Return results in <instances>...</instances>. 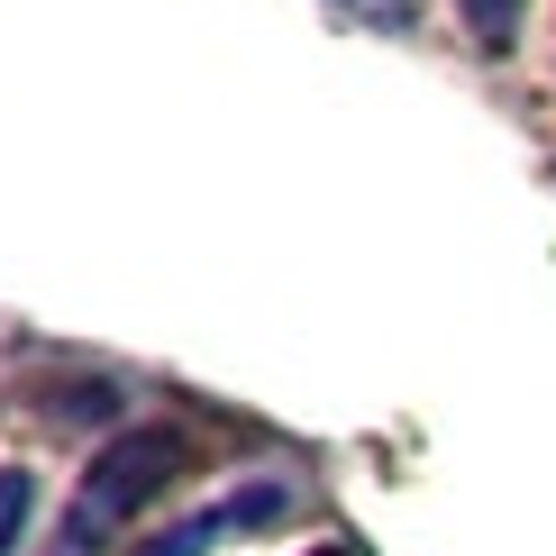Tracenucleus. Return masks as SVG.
Returning <instances> with one entry per match:
<instances>
[{
	"instance_id": "obj_1",
	"label": "nucleus",
	"mask_w": 556,
	"mask_h": 556,
	"mask_svg": "<svg viewBox=\"0 0 556 556\" xmlns=\"http://www.w3.org/2000/svg\"><path fill=\"white\" fill-rule=\"evenodd\" d=\"M174 466H182V438H174V429H155V420H147V429H119V438L83 466L74 502H64V529H55V547H46V556H101V547L174 483Z\"/></svg>"
},
{
	"instance_id": "obj_2",
	"label": "nucleus",
	"mask_w": 556,
	"mask_h": 556,
	"mask_svg": "<svg viewBox=\"0 0 556 556\" xmlns=\"http://www.w3.org/2000/svg\"><path fill=\"white\" fill-rule=\"evenodd\" d=\"M292 483L283 475H256V483H238L228 502H211V511H182L165 520L155 539H137V556H211L219 539H247V529H274V520H292Z\"/></svg>"
},
{
	"instance_id": "obj_3",
	"label": "nucleus",
	"mask_w": 556,
	"mask_h": 556,
	"mask_svg": "<svg viewBox=\"0 0 556 556\" xmlns=\"http://www.w3.org/2000/svg\"><path fill=\"white\" fill-rule=\"evenodd\" d=\"M37 529V475L28 466H0V556H18Z\"/></svg>"
},
{
	"instance_id": "obj_4",
	"label": "nucleus",
	"mask_w": 556,
	"mask_h": 556,
	"mask_svg": "<svg viewBox=\"0 0 556 556\" xmlns=\"http://www.w3.org/2000/svg\"><path fill=\"white\" fill-rule=\"evenodd\" d=\"M456 10H466V28H475L483 55H511V37H520V0H456Z\"/></svg>"
},
{
	"instance_id": "obj_5",
	"label": "nucleus",
	"mask_w": 556,
	"mask_h": 556,
	"mask_svg": "<svg viewBox=\"0 0 556 556\" xmlns=\"http://www.w3.org/2000/svg\"><path fill=\"white\" fill-rule=\"evenodd\" d=\"M338 10L375 18V28H410V10H420V0H338Z\"/></svg>"
},
{
	"instance_id": "obj_6",
	"label": "nucleus",
	"mask_w": 556,
	"mask_h": 556,
	"mask_svg": "<svg viewBox=\"0 0 556 556\" xmlns=\"http://www.w3.org/2000/svg\"><path fill=\"white\" fill-rule=\"evenodd\" d=\"M311 556H365V547L356 539H329V547H311Z\"/></svg>"
}]
</instances>
